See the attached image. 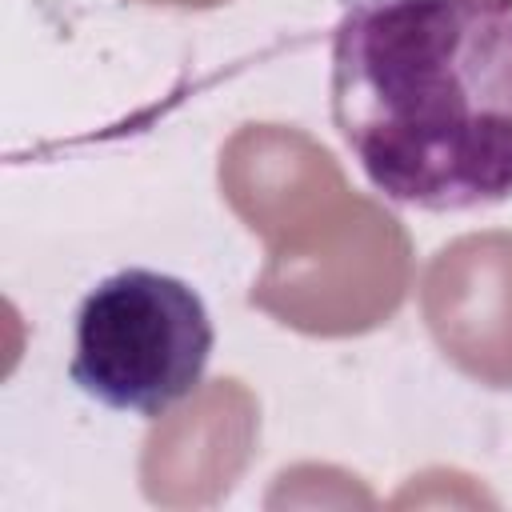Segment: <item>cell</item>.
I'll return each instance as SVG.
<instances>
[{
  "label": "cell",
  "instance_id": "1",
  "mask_svg": "<svg viewBox=\"0 0 512 512\" xmlns=\"http://www.w3.org/2000/svg\"><path fill=\"white\" fill-rule=\"evenodd\" d=\"M332 124L376 192L424 212L512 196V0H352Z\"/></svg>",
  "mask_w": 512,
  "mask_h": 512
},
{
  "label": "cell",
  "instance_id": "2",
  "mask_svg": "<svg viewBox=\"0 0 512 512\" xmlns=\"http://www.w3.org/2000/svg\"><path fill=\"white\" fill-rule=\"evenodd\" d=\"M412 280L400 220L352 188L268 240L248 304L308 336H360L396 316Z\"/></svg>",
  "mask_w": 512,
  "mask_h": 512
},
{
  "label": "cell",
  "instance_id": "3",
  "mask_svg": "<svg viewBox=\"0 0 512 512\" xmlns=\"http://www.w3.org/2000/svg\"><path fill=\"white\" fill-rule=\"evenodd\" d=\"M216 332L200 292L168 272L120 268L76 308L68 376L92 400L148 420L200 388Z\"/></svg>",
  "mask_w": 512,
  "mask_h": 512
},
{
  "label": "cell",
  "instance_id": "4",
  "mask_svg": "<svg viewBox=\"0 0 512 512\" xmlns=\"http://www.w3.org/2000/svg\"><path fill=\"white\" fill-rule=\"evenodd\" d=\"M420 312L444 360L484 388H512V232H468L436 248Z\"/></svg>",
  "mask_w": 512,
  "mask_h": 512
},
{
  "label": "cell",
  "instance_id": "5",
  "mask_svg": "<svg viewBox=\"0 0 512 512\" xmlns=\"http://www.w3.org/2000/svg\"><path fill=\"white\" fill-rule=\"evenodd\" d=\"M220 188L244 228L268 244L348 184L312 136L284 124H244L220 152Z\"/></svg>",
  "mask_w": 512,
  "mask_h": 512
},
{
  "label": "cell",
  "instance_id": "6",
  "mask_svg": "<svg viewBox=\"0 0 512 512\" xmlns=\"http://www.w3.org/2000/svg\"><path fill=\"white\" fill-rule=\"evenodd\" d=\"M144 4H176V8H212V4H224V0H144Z\"/></svg>",
  "mask_w": 512,
  "mask_h": 512
}]
</instances>
